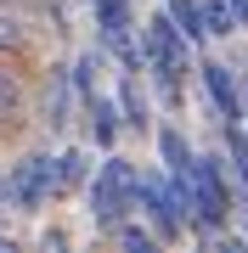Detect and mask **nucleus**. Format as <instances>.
<instances>
[{"label":"nucleus","instance_id":"f257e3e1","mask_svg":"<svg viewBox=\"0 0 248 253\" xmlns=\"http://www.w3.org/2000/svg\"><path fill=\"white\" fill-rule=\"evenodd\" d=\"M169 191H175L181 214L192 219L198 231L226 225V214H231V186H226V163H220V158H192L186 174H169Z\"/></svg>","mask_w":248,"mask_h":253},{"label":"nucleus","instance_id":"f03ea898","mask_svg":"<svg viewBox=\"0 0 248 253\" xmlns=\"http://www.w3.org/2000/svg\"><path fill=\"white\" fill-rule=\"evenodd\" d=\"M186 34L169 23V11H158V17H147V28H141V56H147L158 90H164V101H181V73H186Z\"/></svg>","mask_w":248,"mask_h":253},{"label":"nucleus","instance_id":"7ed1b4c3","mask_svg":"<svg viewBox=\"0 0 248 253\" xmlns=\"http://www.w3.org/2000/svg\"><path fill=\"white\" fill-rule=\"evenodd\" d=\"M96 51L101 56H119L124 73L147 68L141 40H136V17H130V0H96Z\"/></svg>","mask_w":248,"mask_h":253},{"label":"nucleus","instance_id":"20e7f679","mask_svg":"<svg viewBox=\"0 0 248 253\" xmlns=\"http://www.w3.org/2000/svg\"><path fill=\"white\" fill-rule=\"evenodd\" d=\"M130 208H136V169L124 158H107L96 169V180H91V214H96L101 231H113Z\"/></svg>","mask_w":248,"mask_h":253},{"label":"nucleus","instance_id":"39448f33","mask_svg":"<svg viewBox=\"0 0 248 253\" xmlns=\"http://www.w3.org/2000/svg\"><path fill=\"white\" fill-rule=\"evenodd\" d=\"M6 180H11V208H28V214H34V208H46L51 197H62V186H56V158H51V152L23 158Z\"/></svg>","mask_w":248,"mask_h":253},{"label":"nucleus","instance_id":"423d86ee","mask_svg":"<svg viewBox=\"0 0 248 253\" xmlns=\"http://www.w3.org/2000/svg\"><path fill=\"white\" fill-rule=\"evenodd\" d=\"M136 203L147 208V219H152V236H158V242H181L186 214H181V203H175V191H169L164 174H136Z\"/></svg>","mask_w":248,"mask_h":253},{"label":"nucleus","instance_id":"0eeeda50","mask_svg":"<svg viewBox=\"0 0 248 253\" xmlns=\"http://www.w3.org/2000/svg\"><path fill=\"white\" fill-rule=\"evenodd\" d=\"M198 79H203V90H209V107L226 118V124H243L248 107H243V84L231 79V68L226 62H214V56H203L198 62Z\"/></svg>","mask_w":248,"mask_h":253},{"label":"nucleus","instance_id":"6e6552de","mask_svg":"<svg viewBox=\"0 0 248 253\" xmlns=\"http://www.w3.org/2000/svg\"><path fill=\"white\" fill-rule=\"evenodd\" d=\"M85 129H91V141L101 146V152H113V141H119V129H124V118H119V101H107V96H85Z\"/></svg>","mask_w":248,"mask_h":253},{"label":"nucleus","instance_id":"1a4fd4ad","mask_svg":"<svg viewBox=\"0 0 248 253\" xmlns=\"http://www.w3.org/2000/svg\"><path fill=\"white\" fill-rule=\"evenodd\" d=\"M113 101H119L124 129H147V124H152V107H147V96H141V79H136V73L119 79V96H113Z\"/></svg>","mask_w":248,"mask_h":253},{"label":"nucleus","instance_id":"9d476101","mask_svg":"<svg viewBox=\"0 0 248 253\" xmlns=\"http://www.w3.org/2000/svg\"><path fill=\"white\" fill-rule=\"evenodd\" d=\"M158 158H164V174H186L198 152L186 146V135H181V129H158Z\"/></svg>","mask_w":248,"mask_h":253},{"label":"nucleus","instance_id":"9b49d317","mask_svg":"<svg viewBox=\"0 0 248 253\" xmlns=\"http://www.w3.org/2000/svg\"><path fill=\"white\" fill-rule=\"evenodd\" d=\"M164 11H169V23L186 34V45L209 40V34H203V6H198V0H164Z\"/></svg>","mask_w":248,"mask_h":253},{"label":"nucleus","instance_id":"f8f14e48","mask_svg":"<svg viewBox=\"0 0 248 253\" xmlns=\"http://www.w3.org/2000/svg\"><path fill=\"white\" fill-rule=\"evenodd\" d=\"M23 113H28V90H23V79L0 68V124H17Z\"/></svg>","mask_w":248,"mask_h":253},{"label":"nucleus","instance_id":"ddd939ff","mask_svg":"<svg viewBox=\"0 0 248 253\" xmlns=\"http://www.w3.org/2000/svg\"><path fill=\"white\" fill-rule=\"evenodd\" d=\"M68 101H74V79L68 73H51V90H46V124L51 129L68 124Z\"/></svg>","mask_w":248,"mask_h":253},{"label":"nucleus","instance_id":"4468645a","mask_svg":"<svg viewBox=\"0 0 248 253\" xmlns=\"http://www.w3.org/2000/svg\"><path fill=\"white\" fill-rule=\"evenodd\" d=\"M226 163H231V180L248 191V129L243 124H226Z\"/></svg>","mask_w":248,"mask_h":253},{"label":"nucleus","instance_id":"2eb2a0df","mask_svg":"<svg viewBox=\"0 0 248 253\" xmlns=\"http://www.w3.org/2000/svg\"><path fill=\"white\" fill-rule=\"evenodd\" d=\"M198 6H203V34H209V40H226L231 28H237V23H231V6H226V0H198Z\"/></svg>","mask_w":248,"mask_h":253},{"label":"nucleus","instance_id":"dca6fc26","mask_svg":"<svg viewBox=\"0 0 248 253\" xmlns=\"http://www.w3.org/2000/svg\"><path fill=\"white\" fill-rule=\"evenodd\" d=\"M79 180H85V152H79V146L56 152V186H62V191H74Z\"/></svg>","mask_w":248,"mask_h":253},{"label":"nucleus","instance_id":"f3484780","mask_svg":"<svg viewBox=\"0 0 248 253\" xmlns=\"http://www.w3.org/2000/svg\"><path fill=\"white\" fill-rule=\"evenodd\" d=\"M113 242H119V248H141V253H147V248L158 242V236H152L147 225H136V219H130V214H124V219H119V225H113Z\"/></svg>","mask_w":248,"mask_h":253},{"label":"nucleus","instance_id":"a211bd4d","mask_svg":"<svg viewBox=\"0 0 248 253\" xmlns=\"http://www.w3.org/2000/svg\"><path fill=\"white\" fill-rule=\"evenodd\" d=\"M226 6H231V23H237V28H248V0H226Z\"/></svg>","mask_w":248,"mask_h":253},{"label":"nucleus","instance_id":"6ab92c4d","mask_svg":"<svg viewBox=\"0 0 248 253\" xmlns=\"http://www.w3.org/2000/svg\"><path fill=\"white\" fill-rule=\"evenodd\" d=\"M6 203H11V180L0 174V214H6Z\"/></svg>","mask_w":248,"mask_h":253},{"label":"nucleus","instance_id":"aec40b11","mask_svg":"<svg viewBox=\"0 0 248 253\" xmlns=\"http://www.w3.org/2000/svg\"><path fill=\"white\" fill-rule=\"evenodd\" d=\"M243 84H248V68H243Z\"/></svg>","mask_w":248,"mask_h":253},{"label":"nucleus","instance_id":"412c9836","mask_svg":"<svg viewBox=\"0 0 248 253\" xmlns=\"http://www.w3.org/2000/svg\"><path fill=\"white\" fill-rule=\"evenodd\" d=\"M11 6H17V0H11Z\"/></svg>","mask_w":248,"mask_h":253}]
</instances>
